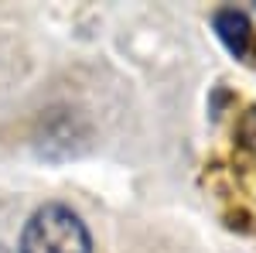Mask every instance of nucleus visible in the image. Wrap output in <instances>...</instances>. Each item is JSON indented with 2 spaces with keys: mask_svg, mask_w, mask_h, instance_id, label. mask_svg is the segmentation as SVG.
<instances>
[{
  "mask_svg": "<svg viewBox=\"0 0 256 253\" xmlns=\"http://www.w3.org/2000/svg\"><path fill=\"white\" fill-rule=\"evenodd\" d=\"M18 253H92V236L79 212L62 202H48L28 219Z\"/></svg>",
  "mask_w": 256,
  "mask_h": 253,
  "instance_id": "1",
  "label": "nucleus"
},
{
  "mask_svg": "<svg viewBox=\"0 0 256 253\" xmlns=\"http://www.w3.org/2000/svg\"><path fill=\"white\" fill-rule=\"evenodd\" d=\"M212 24H216V35L222 38V45H226L236 59H242V55L250 52L253 28H250V18H246L242 11H236V7H222V11H216Z\"/></svg>",
  "mask_w": 256,
  "mask_h": 253,
  "instance_id": "2",
  "label": "nucleus"
},
{
  "mask_svg": "<svg viewBox=\"0 0 256 253\" xmlns=\"http://www.w3.org/2000/svg\"><path fill=\"white\" fill-rule=\"evenodd\" d=\"M236 134H239V144H242L246 151H253V154H256V106H250V110L239 117Z\"/></svg>",
  "mask_w": 256,
  "mask_h": 253,
  "instance_id": "3",
  "label": "nucleus"
},
{
  "mask_svg": "<svg viewBox=\"0 0 256 253\" xmlns=\"http://www.w3.org/2000/svg\"><path fill=\"white\" fill-rule=\"evenodd\" d=\"M0 253H4V250H0Z\"/></svg>",
  "mask_w": 256,
  "mask_h": 253,
  "instance_id": "4",
  "label": "nucleus"
}]
</instances>
